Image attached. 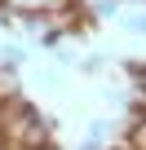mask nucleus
Segmentation results:
<instances>
[{
	"label": "nucleus",
	"mask_w": 146,
	"mask_h": 150,
	"mask_svg": "<svg viewBox=\"0 0 146 150\" xmlns=\"http://www.w3.org/2000/svg\"><path fill=\"white\" fill-rule=\"evenodd\" d=\"M9 5H14V13H49V9L71 5V0H9Z\"/></svg>",
	"instance_id": "obj_1"
},
{
	"label": "nucleus",
	"mask_w": 146,
	"mask_h": 150,
	"mask_svg": "<svg viewBox=\"0 0 146 150\" xmlns=\"http://www.w3.org/2000/svg\"><path fill=\"white\" fill-rule=\"evenodd\" d=\"M128 141H133L137 150H146V110H137V115H133V128H128Z\"/></svg>",
	"instance_id": "obj_2"
},
{
	"label": "nucleus",
	"mask_w": 146,
	"mask_h": 150,
	"mask_svg": "<svg viewBox=\"0 0 146 150\" xmlns=\"http://www.w3.org/2000/svg\"><path fill=\"white\" fill-rule=\"evenodd\" d=\"M98 13H102V18H115V0H102V5H98Z\"/></svg>",
	"instance_id": "obj_3"
},
{
	"label": "nucleus",
	"mask_w": 146,
	"mask_h": 150,
	"mask_svg": "<svg viewBox=\"0 0 146 150\" xmlns=\"http://www.w3.org/2000/svg\"><path fill=\"white\" fill-rule=\"evenodd\" d=\"M106 150H137V146H133V141L124 137V141H115V146H106Z\"/></svg>",
	"instance_id": "obj_4"
},
{
	"label": "nucleus",
	"mask_w": 146,
	"mask_h": 150,
	"mask_svg": "<svg viewBox=\"0 0 146 150\" xmlns=\"http://www.w3.org/2000/svg\"><path fill=\"white\" fill-rule=\"evenodd\" d=\"M133 31H137V35H146V18H137V22H133Z\"/></svg>",
	"instance_id": "obj_5"
},
{
	"label": "nucleus",
	"mask_w": 146,
	"mask_h": 150,
	"mask_svg": "<svg viewBox=\"0 0 146 150\" xmlns=\"http://www.w3.org/2000/svg\"><path fill=\"white\" fill-rule=\"evenodd\" d=\"M36 150H58V146H53V141H44V146H36Z\"/></svg>",
	"instance_id": "obj_6"
},
{
	"label": "nucleus",
	"mask_w": 146,
	"mask_h": 150,
	"mask_svg": "<svg viewBox=\"0 0 146 150\" xmlns=\"http://www.w3.org/2000/svg\"><path fill=\"white\" fill-rule=\"evenodd\" d=\"M5 5H9V0H0V9H5Z\"/></svg>",
	"instance_id": "obj_7"
},
{
	"label": "nucleus",
	"mask_w": 146,
	"mask_h": 150,
	"mask_svg": "<svg viewBox=\"0 0 146 150\" xmlns=\"http://www.w3.org/2000/svg\"><path fill=\"white\" fill-rule=\"evenodd\" d=\"M0 141H5V128H0Z\"/></svg>",
	"instance_id": "obj_8"
}]
</instances>
